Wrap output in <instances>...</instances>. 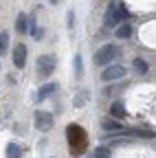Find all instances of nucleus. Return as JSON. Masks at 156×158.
<instances>
[{"label":"nucleus","mask_w":156,"mask_h":158,"mask_svg":"<svg viewBox=\"0 0 156 158\" xmlns=\"http://www.w3.org/2000/svg\"><path fill=\"white\" fill-rule=\"evenodd\" d=\"M66 138H68V145L73 147V149H70V154H73V156H79V154H84V152H86L88 136H86V132H84V127H82V125L70 123V125L66 127Z\"/></svg>","instance_id":"1"},{"label":"nucleus","mask_w":156,"mask_h":158,"mask_svg":"<svg viewBox=\"0 0 156 158\" xmlns=\"http://www.w3.org/2000/svg\"><path fill=\"white\" fill-rule=\"evenodd\" d=\"M130 18V11L125 9V5H110L108 9V15H106V27H114L116 22H121V20Z\"/></svg>","instance_id":"2"},{"label":"nucleus","mask_w":156,"mask_h":158,"mask_svg":"<svg viewBox=\"0 0 156 158\" xmlns=\"http://www.w3.org/2000/svg\"><path fill=\"white\" fill-rule=\"evenodd\" d=\"M114 57H116V46L114 44H106V46H101L95 53V64L97 66H106V64L112 62Z\"/></svg>","instance_id":"3"},{"label":"nucleus","mask_w":156,"mask_h":158,"mask_svg":"<svg viewBox=\"0 0 156 158\" xmlns=\"http://www.w3.org/2000/svg\"><path fill=\"white\" fill-rule=\"evenodd\" d=\"M33 123H35V130H37V132H48V130L53 127V123H55V118H53V114L46 112V110H37Z\"/></svg>","instance_id":"4"},{"label":"nucleus","mask_w":156,"mask_h":158,"mask_svg":"<svg viewBox=\"0 0 156 158\" xmlns=\"http://www.w3.org/2000/svg\"><path fill=\"white\" fill-rule=\"evenodd\" d=\"M55 70V57L53 55H42L37 59V75L40 77H51Z\"/></svg>","instance_id":"5"},{"label":"nucleus","mask_w":156,"mask_h":158,"mask_svg":"<svg viewBox=\"0 0 156 158\" xmlns=\"http://www.w3.org/2000/svg\"><path fill=\"white\" fill-rule=\"evenodd\" d=\"M121 77H125V68L119 66V64L108 66V68L101 73V79H103V81H116V79H121Z\"/></svg>","instance_id":"6"},{"label":"nucleus","mask_w":156,"mask_h":158,"mask_svg":"<svg viewBox=\"0 0 156 158\" xmlns=\"http://www.w3.org/2000/svg\"><path fill=\"white\" fill-rule=\"evenodd\" d=\"M13 64H15V68H24L27 66V46L24 44H15L13 46Z\"/></svg>","instance_id":"7"},{"label":"nucleus","mask_w":156,"mask_h":158,"mask_svg":"<svg viewBox=\"0 0 156 158\" xmlns=\"http://www.w3.org/2000/svg\"><path fill=\"white\" fill-rule=\"evenodd\" d=\"M110 114H112V118H125V116H128L125 106H123L121 101H114V103L110 106Z\"/></svg>","instance_id":"8"},{"label":"nucleus","mask_w":156,"mask_h":158,"mask_svg":"<svg viewBox=\"0 0 156 158\" xmlns=\"http://www.w3.org/2000/svg\"><path fill=\"white\" fill-rule=\"evenodd\" d=\"M55 90H57V84H44L40 90H37V101H44V99L48 94H53Z\"/></svg>","instance_id":"9"},{"label":"nucleus","mask_w":156,"mask_h":158,"mask_svg":"<svg viewBox=\"0 0 156 158\" xmlns=\"http://www.w3.org/2000/svg\"><path fill=\"white\" fill-rule=\"evenodd\" d=\"M103 130H108V132H121L123 127H121V123L116 121V118H106V121H103Z\"/></svg>","instance_id":"10"},{"label":"nucleus","mask_w":156,"mask_h":158,"mask_svg":"<svg viewBox=\"0 0 156 158\" xmlns=\"http://www.w3.org/2000/svg\"><path fill=\"white\" fill-rule=\"evenodd\" d=\"M15 31H18V33H27V13H18Z\"/></svg>","instance_id":"11"},{"label":"nucleus","mask_w":156,"mask_h":158,"mask_svg":"<svg viewBox=\"0 0 156 158\" xmlns=\"http://www.w3.org/2000/svg\"><path fill=\"white\" fill-rule=\"evenodd\" d=\"M20 156H22L20 145H15V143H9L7 145V158H20Z\"/></svg>","instance_id":"12"},{"label":"nucleus","mask_w":156,"mask_h":158,"mask_svg":"<svg viewBox=\"0 0 156 158\" xmlns=\"http://www.w3.org/2000/svg\"><path fill=\"white\" fill-rule=\"evenodd\" d=\"M132 35V24H121L116 29V37H130Z\"/></svg>","instance_id":"13"},{"label":"nucleus","mask_w":156,"mask_h":158,"mask_svg":"<svg viewBox=\"0 0 156 158\" xmlns=\"http://www.w3.org/2000/svg\"><path fill=\"white\" fill-rule=\"evenodd\" d=\"M86 101H88V92H77V97H75L73 106H75V108H79V106H84Z\"/></svg>","instance_id":"14"},{"label":"nucleus","mask_w":156,"mask_h":158,"mask_svg":"<svg viewBox=\"0 0 156 158\" xmlns=\"http://www.w3.org/2000/svg\"><path fill=\"white\" fill-rule=\"evenodd\" d=\"M84 73V62H82V55H75V75L77 77H82Z\"/></svg>","instance_id":"15"},{"label":"nucleus","mask_w":156,"mask_h":158,"mask_svg":"<svg viewBox=\"0 0 156 158\" xmlns=\"http://www.w3.org/2000/svg\"><path fill=\"white\" fill-rule=\"evenodd\" d=\"M110 147H97L95 149V158H110Z\"/></svg>","instance_id":"16"},{"label":"nucleus","mask_w":156,"mask_h":158,"mask_svg":"<svg viewBox=\"0 0 156 158\" xmlns=\"http://www.w3.org/2000/svg\"><path fill=\"white\" fill-rule=\"evenodd\" d=\"M134 68L139 70V73H147V64L143 62L141 57H136V59H134Z\"/></svg>","instance_id":"17"},{"label":"nucleus","mask_w":156,"mask_h":158,"mask_svg":"<svg viewBox=\"0 0 156 158\" xmlns=\"http://www.w3.org/2000/svg\"><path fill=\"white\" fill-rule=\"evenodd\" d=\"M7 42H9V33H0V53L7 51Z\"/></svg>","instance_id":"18"},{"label":"nucleus","mask_w":156,"mask_h":158,"mask_svg":"<svg viewBox=\"0 0 156 158\" xmlns=\"http://www.w3.org/2000/svg\"><path fill=\"white\" fill-rule=\"evenodd\" d=\"M73 20H75V15H73V11H70V13H68V27H70V29H73Z\"/></svg>","instance_id":"19"},{"label":"nucleus","mask_w":156,"mask_h":158,"mask_svg":"<svg viewBox=\"0 0 156 158\" xmlns=\"http://www.w3.org/2000/svg\"><path fill=\"white\" fill-rule=\"evenodd\" d=\"M48 2H51V5H55V2H57V0H48Z\"/></svg>","instance_id":"20"}]
</instances>
